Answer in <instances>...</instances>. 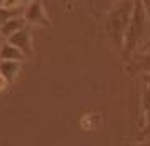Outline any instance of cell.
<instances>
[{
  "instance_id": "6",
  "label": "cell",
  "mask_w": 150,
  "mask_h": 146,
  "mask_svg": "<svg viewBox=\"0 0 150 146\" xmlns=\"http://www.w3.org/2000/svg\"><path fill=\"white\" fill-rule=\"evenodd\" d=\"M8 44L17 47L24 54L30 52V32H29V27H24L19 32H15L14 35H10L8 37Z\"/></svg>"
},
{
  "instance_id": "13",
  "label": "cell",
  "mask_w": 150,
  "mask_h": 146,
  "mask_svg": "<svg viewBox=\"0 0 150 146\" xmlns=\"http://www.w3.org/2000/svg\"><path fill=\"white\" fill-rule=\"evenodd\" d=\"M7 81H5V77H4V76H2V74H0V91H4V89H5V87H7Z\"/></svg>"
},
{
  "instance_id": "7",
  "label": "cell",
  "mask_w": 150,
  "mask_h": 146,
  "mask_svg": "<svg viewBox=\"0 0 150 146\" xmlns=\"http://www.w3.org/2000/svg\"><path fill=\"white\" fill-rule=\"evenodd\" d=\"M22 64L19 60H2L0 62V74L5 77L7 82H14L17 74L21 72Z\"/></svg>"
},
{
  "instance_id": "11",
  "label": "cell",
  "mask_w": 150,
  "mask_h": 146,
  "mask_svg": "<svg viewBox=\"0 0 150 146\" xmlns=\"http://www.w3.org/2000/svg\"><path fill=\"white\" fill-rule=\"evenodd\" d=\"M19 5H21V0H4L2 2V7L5 8H17Z\"/></svg>"
},
{
  "instance_id": "5",
  "label": "cell",
  "mask_w": 150,
  "mask_h": 146,
  "mask_svg": "<svg viewBox=\"0 0 150 146\" xmlns=\"http://www.w3.org/2000/svg\"><path fill=\"white\" fill-rule=\"evenodd\" d=\"M24 19L27 20V22H30V24H42V25H47L49 24V19H47V15H46V10L42 7L41 0H34L29 5V8L25 10Z\"/></svg>"
},
{
  "instance_id": "3",
  "label": "cell",
  "mask_w": 150,
  "mask_h": 146,
  "mask_svg": "<svg viewBox=\"0 0 150 146\" xmlns=\"http://www.w3.org/2000/svg\"><path fill=\"white\" fill-rule=\"evenodd\" d=\"M143 119H145V124H143V129L140 133V138L145 140L150 136V76H143Z\"/></svg>"
},
{
  "instance_id": "10",
  "label": "cell",
  "mask_w": 150,
  "mask_h": 146,
  "mask_svg": "<svg viewBox=\"0 0 150 146\" xmlns=\"http://www.w3.org/2000/svg\"><path fill=\"white\" fill-rule=\"evenodd\" d=\"M17 17L15 8H5V7H0V25H4L7 20Z\"/></svg>"
},
{
  "instance_id": "12",
  "label": "cell",
  "mask_w": 150,
  "mask_h": 146,
  "mask_svg": "<svg viewBox=\"0 0 150 146\" xmlns=\"http://www.w3.org/2000/svg\"><path fill=\"white\" fill-rule=\"evenodd\" d=\"M142 4H143V8H145L147 15H149V19H150V0H142Z\"/></svg>"
},
{
  "instance_id": "17",
  "label": "cell",
  "mask_w": 150,
  "mask_h": 146,
  "mask_svg": "<svg viewBox=\"0 0 150 146\" xmlns=\"http://www.w3.org/2000/svg\"><path fill=\"white\" fill-rule=\"evenodd\" d=\"M21 2H24V0H21Z\"/></svg>"
},
{
  "instance_id": "9",
  "label": "cell",
  "mask_w": 150,
  "mask_h": 146,
  "mask_svg": "<svg viewBox=\"0 0 150 146\" xmlns=\"http://www.w3.org/2000/svg\"><path fill=\"white\" fill-rule=\"evenodd\" d=\"M24 55L25 54L22 52V51H19L17 47H14L12 44H8V42L0 47V59L2 60H19L21 62L24 59Z\"/></svg>"
},
{
  "instance_id": "15",
  "label": "cell",
  "mask_w": 150,
  "mask_h": 146,
  "mask_svg": "<svg viewBox=\"0 0 150 146\" xmlns=\"http://www.w3.org/2000/svg\"><path fill=\"white\" fill-rule=\"evenodd\" d=\"M137 146H150V143H140V145H137Z\"/></svg>"
},
{
  "instance_id": "2",
  "label": "cell",
  "mask_w": 150,
  "mask_h": 146,
  "mask_svg": "<svg viewBox=\"0 0 150 146\" xmlns=\"http://www.w3.org/2000/svg\"><path fill=\"white\" fill-rule=\"evenodd\" d=\"M133 5H135V0H118L106 15L105 29H106L108 37L116 47H123V40H125V34H127L130 19H132Z\"/></svg>"
},
{
  "instance_id": "1",
  "label": "cell",
  "mask_w": 150,
  "mask_h": 146,
  "mask_svg": "<svg viewBox=\"0 0 150 146\" xmlns=\"http://www.w3.org/2000/svg\"><path fill=\"white\" fill-rule=\"evenodd\" d=\"M149 34H150V19L145 8H143L142 0H135L133 5V12H132V19H130L128 29L125 34V40H123V57L125 59H132L133 54L138 47H143L149 42Z\"/></svg>"
},
{
  "instance_id": "14",
  "label": "cell",
  "mask_w": 150,
  "mask_h": 146,
  "mask_svg": "<svg viewBox=\"0 0 150 146\" xmlns=\"http://www.w3.org/2000/svg\"><path fill=\"white\" fill-rule=\"evenodd\" d=\"M143 49H149V51H150V40L147 42V44H145V46H143Z\"/></svg>"
},
{
  "instance_id": "18",
  "label": "cell",
  "mask_w": 150,
  "mask_h": 146,
  "mask_svg": "<svg viewBox=\"0 0 150 146\" xmlns=\"http://www.w3.org/2000/svg\"><path fill=\"white\" fill-rule=\"evenodd\" d=\"M0 47H2V46H0Z\"/></svg>"
},
{
  "instance_id": "8",
  "label": "cell",
  "mask_w": 150,
  "mask_h": 146,
  "mask_svg": "<svg viewBox=\"0 0 150 146\" xmlns=\"http://www.w3.org/2000/svg\"><path fill=\"white\" fill-rule=\"evenodd\" d=\"M24 25H25L24 17H14V19L7 20L4 25H0V34H2V37H10L15 32H19L21 29H24Z\"/></svg>"
},
{
  "instance_id": "16",
  "label": "cell",
  "mask_w": 150,
  "mask_h": 146,
  "mask_svg": "<svg viewBox=\"0 0 150 146\" xmlns=\"http://www.w3.org/2000/svg\"><path fill=\"white\" fill-rule=\"evenodd\" d=\"M2 39H4V37H2V34H0V40H2Z\"/></svg>"
},
{
  "instance_id": "4",
  "label": "cell",
  "mask_w": 150,
  "mask_h": 146,
  "mask_svg": "<svg viewBox=\"0 0 150 146\" xmlns=\"http://www.w3.org/2000/svg\"><path fill=\"white\" fill-rule=\"evenodd\" d=\"M128 72L130 74H143V76H150V51L143 49L142 54L133 55L128 62Z\"/></svg>"
}]
</instances>
